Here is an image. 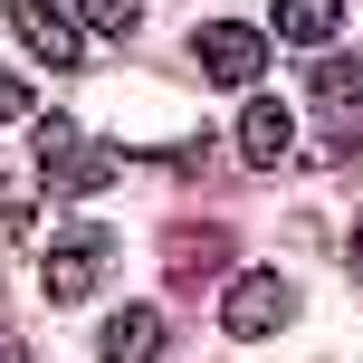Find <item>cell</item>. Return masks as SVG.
I'll return each mask as SVG.
<instances>
[{
  "mask_svg": "<svg viewBox=\"0 0 363 363\" xmlns=\"http://www.w3.org/2000/svg\"><path fill=\"white\" fill-rule=\"evenodd\" d=\"M29 153H38V191H57V201H67V191H106V182H115V153L86 144L67 115H38V125H29Z\"/></svg>",
  "mask_w": 363,
  "mask_h": 363,
  "instance_id": "cell-1",
  "label": "cell"
},
{
  "mask_svg": "<svg viewBox=\"0 0 363 363\" xmlns=\"http://www.w3.org/2000/svg\"><path fill=\"white\" fill-rule=\"evenodd\" d=\"M220 325L239 335V345H258V335H287L296 325V287L277 268H239L230 287H220Z\"/></svg>",
  "mask_w": 363,
  "mask_h": 363,
  "instance_id": "cell-2",
  "label": "cell"
},
{
  "mask_svg": "<svg viewBox=\"0 0 363 363\" xmlns=\"http://www.w3.org/2000/svg\"><path fill=\"white\" fill-rule=\"evenodd\" d=\"M106 268H115V239H106V230H67V239L48 249V268H38V287H48L57 306H86V296L106 287Z\"/></svg>",
  "mask_w": 363,
  "mask_h": 363,
  "instance_id": "cell-3",
  "label": "cell"
},
{
  "mask_svg": "<svg viewBox=\"0 0 363 363\" xmlns=\"http://www.w3.org/2000/svg\"><path fill=\"white\" fill-rule=\"evenodd\" d=\"M191 57H201L211 86H258V77H268V38H258L249 19H211V29L191 38Z\"/></svg>",
  "mask_w": 363,
  "mask_h": 363,
  "instance_id": "cell-4",
  "label": "cell"
},
{
  "mask_svg": "<svg viewBox=\"0 0 363 363\" xmlns=\"http://www.w3.org/2000/svg\"><path fill=\"white\" fill-rule=\"evenodd\" d=\"M10 38L38 67H86V38H77V19L57 10V0H10Z\"/></svg>",
  "mask_w": 363,
  "mask_h": 363,
  "instance_id": "cell-5",
  "label": "cell"
},
{
  "mask_svg": "<svg viewBox=\"0 0 363 363\" xmlns=\"http://www.w3.org/2000/svg\"><path fill=\"white\" fill-rule=\"evenodd\" d=\"M230 134H239V163H249V172H277L296 125H287V106H277V96H249V115H239Z\"/></svg>",
  "mask_w": 363,
  "mask_h": 363,
  "instance_id": "cell-6",
  "label": "cell"
},
{
  "mask_svg": "<svg viewBox=\"0 0 363 363\" xmlns=\"http://www.w3.org/2000/svg\"><path fill=\"white\" fill-rule=\"evenodd\" d=\"M163 306H125V315H106V345H96V363H153L163 354Z\"/></svg>",
  "mask_w": 363,
  "mask_h": 363,
  "instance_id": "cell-7",
  "label": "cell"
},
{
  "mask_svg": "<svg viewBox=\"0 0 363 363\" xmlns=\"http://www.w3.org/2000/svg\"><path fill=\"white\" fill-rule=\"evenodd\" d=\"M335 29H345V0H277V38L296 48H335Z\"/></svg>",
  "mask_w": 363,
  "mask_h": 363,
  "instance_id": "cell-8",
  "label": "cell"
},
{
  "mask_svg": "<svg viewBox=\"0 0 363 363\" xmlns=\"http://www.w3.org/2000/svg\"><path fill=\"white\" fill-rule=\"evenodd\" d=\"M315 106H363V57L354 48H325V57H315Z\"/></svg>",
  "mask_w": 363,
  "mask_h": 363,
  "instance_id": "cell-9",
  "label": "cell"
},
{
  "mask_svg": "<svg viewBox=\"0 0 363 363\" xmlns=\"http://www.w3.org/2000/svg\"><path fill=\"white\" fill-rule=\"evenodd\" d=\"M220 258H230L220 230H172V239H163V268H172V277H211Z\"/></svg>",
  "mask_w": 363,
  "mask_h": 363,
  "instance_id": "cell-10",
  "label": "cell"
},
{
  "mask_svg": "<svg viewBox=\"0 0 363 363\" xmlns=\"http://www.w3.org/2000/svg\"><path fill=\"white\" fill-rule=\"evenodd\" d=\"M77 19H86V29H106V38H125L134 19H144V0H67Z\"/></svg>",
  "mask_w": 363,
  "mask_h": 363,
  "instance_id": "cell-11",
  "label": "cell"
},
{
  "mask_svg": "<svg viewBox=\"0 0 363 363\" xmlns=\"http://www.w3.org/2000/svg\"><path fill=\"white\" fill-rule=\"evenodd\" d=\"M19 115H29V86H19L10 67H0V125H19Z\"/></svg>",
  "mask_w": 363,
  "mask_h": 363,
  "instance_id": "cell-12",
  "label": "cell"
},
{
  "mask_svg": "<svg viewBox=\"0 0 363 363\" xmlns=\"http://www.w3.org/2000/svg\"><path fill=\"white\" fill-rule=\"evenodd\" d=\"M0 239H29V211H19V191H0Z\"/></svg>",
  "mask_w": 363,
  "mask_h": 363,
  "instance_id": "cell-13",
  "label": "cell"
},
{
  "mask_svg": "<svg viewBox=\"0 0 363 363\" xmlns=\"http://www.w3.org/2000/svg\"><path fill=\"white\" fill-rule=\"evenodd\" d=\"M354 277H363V230H354Z\"/></svg>",
  "mask_w": 363,
  "mask_h": 363,
  "instance_id": "cell-14",
  "label": "cell"
}]
</instances>
